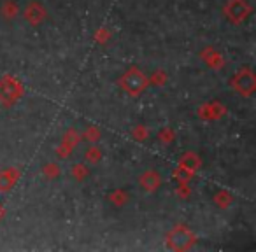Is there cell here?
I'll list each match as a JSON object with an SVG mask.
<instances>
[{
	"instance_id": "obj_1",
	"label": "cell",
	"mask_w": 256,
	"mask_h": 252,
	"mask_svg": "<svg viewBox=\"0 0 256 252\" xmlns=\"http://www.w3.org/2000/svg\"><path fill=\"white\" fill-rule=\"evenodd\" d=\"M124 84H126V89H130L132 93H137L144 88V77L137 70H132L124 77Z\"/></svg>"
}]
</instances>
